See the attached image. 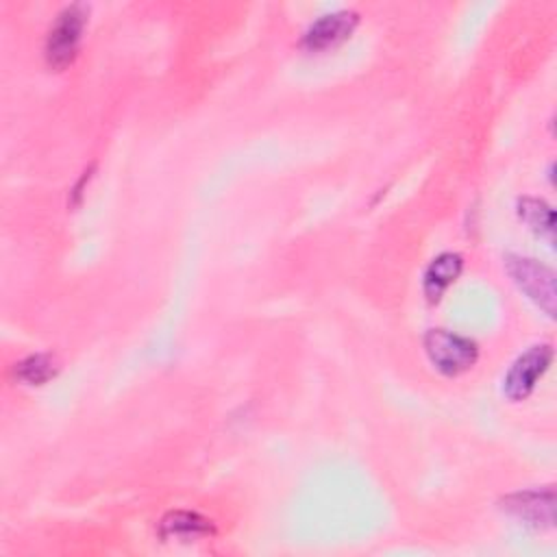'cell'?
<instances>
[{
  "instance_id": "obj_1",
  "label": "cell",
  "mask_w": 557,
  "mask_h": 557,
  "mask_svg": "<svg viewBox=\"0 0 557 557\" xmlns=\"http://www.w3.org/2000/svg\"><path fill=\"white\" fill-rule=\"evenodd\" d=\"M85 22H87V7L78 2L65 7L57 15L46 39V61L52 70L61 72L67 65H72L78 52Z\"/></svg>"
},
{
  "instance_id": "obj_2",
  "label": "cell",
  "mask_w": 557,
  "mask_h": 557,
  "mask_svg": "<svg viewBox=\"0 0 557 557\" xmlns=\"http://www.w3.org/2000/svg\"><path fill=\"white\" fill-rule=\"evenodd\" d=\"M424 350L431 363L446 376H457L474 366L476 361V344L468 337L444 329H431L424 335Z\"/></svg>"
},
{
  "instance_id": "obj_3",
  "label": "cell",
  "mask_w": 557,
  "mask_h": 557,
  "mask_svg": "<svg viewBox=\"0 0 557 557\" xmlns=\"http://www.w3.org/2000/svg\"><path fill=\"white\" fill-rule=\"evenodd\" d=\"M505 268L520 292L527 294L540 309H544L548 315H555V272L546 268L544 263L529 259V257H516L509 255L505 259Z\"/></svg>"
},
{
  "instance_id": "obj_4",
  "label": "cell",
  "mask_w": 557,
  "mask_h": 557,
  "mask_svg": "<svg viewBox=\"0 0 557 557\" xmlns=\"http://www.w3.org/2000/svg\"><path fill=\"white\" fill-rule=\"evenodd\" d=\"M550 361H553V346L550 344L531 346L524 355H520L513 361V366L505 374L503 394L509 400H524L533 392L537 379L548 370Z\"/></svg>"
},
{
  "instance_id": "obj_5",
  "label": "cell",
  "mask_w": 557,
  "mask_h": 557,
  "mask_svg": "<svg viewBox=\"0 0 557 557\" xmlns=\"http://www.w3.org/2000/svg\"><path fill=\"white\" fill-rule=\"evenodd\" d=\"M503 509L529 527L544 529L555 522V494L553 490H529L503 498Z\"/></svg>"
},
{
  "instance_id": "obj_6",
  "label": "cell",
  "mask_w": 557,
  "mask_h": 557,
  "mask_svg": "<svg viewBox=\"0 0 557 557\" xmlns=\"http://www.w3.org/2000/svg\"><path fill=\"white\" fill-rule=\"evenodd\" d=\"M359 15L355 11H335L315 20L302 35L300 46L309 52H320L342 44L355 30Z\"/></svg>"
},
{
  "instance_id": "obj_7",
  "label": "cell",
  "mask_w": 557,
  "mask_h": 557,
  "mask_svg": "<svg viewBox=\"0 0 557 557\" xmlns=\"http://www.w3.org/2000/svg\"><path fill=\"white\" fill-rule=\"evenodd\" d=\"M463 268V261L457 252H444L431 261L424 272V296L429 302H437L442 294L453 285Z\"/></svg>"
},
{
  "instance_id": "obj_8",
  "label": "cell",
  "mask_w": 557,
  "mask_h": 557,
  "mask_svg": "<svg viewBox=\"0 0 557 557\" xmlns=\"http://www.w3.org/2000/svg\"><path fill=\"white\" fill-rule=\"evenodd\" d=\"M213 533L211 520L191 511H172L161 520V535L165 540H196Z\"/></svg>"
},
{
  "instance_id": "obj_9",
  "label": "cell",
  "mask_w": 557,
  "mask_h": 557,
  "mask_svg": "<svg viewBox=\"0 0 557 557\" xmlns=\"http://www.w3.org/2000/svg\"><path fill=\"white\" fill-rule=\"evenodd\" d=\"M518 215L524 220V224L542 235L553 239V231H555V213L553 209L537 198H520L518 200Z\"/></svg>"
},
{
  "instance_id": "obj_10",
  "label": "cell",
  "mask_w": 557,
  "mask_h": 557,
  "mask_svg": "<svg viewBox=\"0 0 557 557\" xmlns=\"http://www.w3.org/2000/svg\"><path fill=\"white\" fill-rule=\"evenodd\" d=\"M57 372H59L57 359H54L52 355H44V352L30 355V357L22 359V361L15 366V376H17L20 381H24L26 385H44V383L50 381Z\"/></svg>"
}]
</instances>
